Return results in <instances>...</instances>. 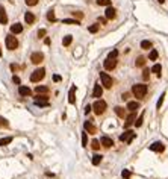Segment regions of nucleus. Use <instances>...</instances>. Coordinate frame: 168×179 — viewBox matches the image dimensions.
<instances>
[{"mask_svg": "<svg viewBox=\"0 0 168 179\" xmlns=\"http://www.w3.org/2000/svg\"><path fill=\"white\" fill-rule=\"evenodd\" d=\"M25 2H26L28 6H35V5L38 3V0H25Z\"/></svg>", "mask_w": 168, "mask_h": 179, "instance_id": "ea45409f", "label": "nucleus"}, {"mask_svg": "<svg viewBox=\"0 0 168 179\" xmlns=\"http://www.w3.org/2000/svg\"><path fill=\"white\" fill-rule=\"evenodd\" d=\"M65 25H79V20H71V18H65L64 20Z\"/></svg>", "mask_w": 168, "mask_h": 179, "instance_id": "72a5a7b5", "label": "nucleus"}, {"mask_svg": "<svg viewBox=\"0 0 168 179\" xmlns=\"http://www.w3.org/2000/svg\"><path fill=\"white\" fill-rule=\"evenodd\" d=\"M45 34H47V31H45V29H39V31H38V37H39V38L45 37Z\"/></svg>", "mask_w": 168, "mask_h": 179, "instance_id": "37998d69", "label": "nucleus"}, {"mask_svg": "<svg viewBox=\"0 0 168 179\" xmlns=\"http://www.w3.org/2000/svg\"><path fill=\"white\" fill-rule=\"evenodd\" d=\"M25 21H26L28 25H33L35 23V15L32 12H26L25 14Z\"/></svg>", "mask_w": 168, "mask_h": 179, "instance_id": "aec40b11", "label": "nucleus"}, {"mask_svg": "<svg viewBox=\"0 0 168 179\" xmlns=\"http://www.w3.org/2000/svg\"><path fill=\"white\" fill-rule=\"evenodd\" d=\"M91 109H92V106H91V105H86V106H85V114H89Z\"/></svg>", "mask_w": 168, "mask_h": 179, "instance_id": "a18cd8bd", "label": "nucleus"}, {"mask_svg": "<svg viewBox=\"0 0 168 179\" xmlns=\"http://www.w3.org/2000/svg\"><path fill=\"white\" fill-rule=\"evenodd\" d=\"M74 94H76V85H73L70 88V93H68V102L73 105L74 102H76V97H74Z\"/></svg>", "mask_w": 168, "mask_h": 179, "instance_id": "dca6fc26", "label": "nucleus"}, {"mask_svg": "<svg viewBox=\"0 0 168 179\" xmlns=\"http://www.w3.org/2000/svg\"><path fill=\"white\" fill-rule=\"evenodd\" d=\"M12 81H14L17 85H20V78H18V76H14V78H12Z\"/></svg>", "mask_w": 168, "mask_h": 179, "instance_id": "49530a36", "label": "nucleus"}, {"mask_svg": "<svg viewBox=\"0 0 168 179\" xmlns=\"http://www.w3.org/2000/svg\"><path fill=\"white\" fill-rule=\"evenodd\" d=\"M99 6H111V0H97Z\"/></svg>", "mask_w": 168, "mask_h": 179, "instance_id": "7c9ffc66", "label": "nucleus"}, {"mask_svg": "<svg viewBox=\"0 0 168 179\" xmlns=\"http://www.w3.org/2000/svg\"><path fill=\"white\" fill-rule=\"evenodd\" d=\"M53 81H55V82H59V81H61V76L55 75V76H53Z\"/></svg>", "mask_w": 168, "mask_h": 179, "instance_id": "09e8293b", "label": "nucleus"}, {"mask_svg": "<svg viewBox=\"0 0 168 179\" xmlns=\"http://www.w3.org/2000/svg\"><path fill=\"white\" fill-rule=\"evenodd\" d=\"M49 87H44V85H38L36 88H35V93L36 94H49Z\"/></svg>", "mask_w": 168, "mask_h": 179, "instance_id": "f3484780", "label": "nucleus"}, {"mask_svg": "<svg viewBox=\"0 0 168 179\" xmlns=\"http://www.w3.org/2000/svg\"><path fill=\"white\" fill-rule=\"evenodd\" d=\"M83 128H85V131H86L88 134H97V129H95V126H94L91 122H85Z\"/></svg>", "mask_w": 168, "mask_h": 179, "instance_id": "2eb2a0df", "label": "nucleus"}, {"mask_svg": "<svg viewBox=\"0 0 168 179\" xmlns=\"http://www.w3.org/2000/svg\"><path fill=\"white\" fill-rule=\"evenodd\" d=\"M5 44H6V49H9V50H15L18 47V41L14 35H8L5 40Z\"/></svg>", "mask_w": 168, "mask_h": 179, "instance_id": "7ed1b4c3", "label": "nucleus"}, {"mask_svg": "<svg viewBox=\"0 0 168 179\" xmlns=\"http://www.w3.org/2000/svg\"><path fill=\"white\" fill-rule=\"evenodd\" d=\"M100 81L105 88H112V85H114V79L108 73H100Z\"/></svg>", "mask_w": 168, "mask_h": 179, "instance_id": "39448f33", "label": "nucleus"}, {"mask_svg": "<svg viewBox=\"0 0 168 179\" xmlns=\"http://www.w3.org/2000/svg\"><path fill=\"white\" fill-rule=\"evenodd\" d=\"M99 29H100V25H92V26H89V32L91 34H95V32H99Z\"/></svg>", "mask_w": 168, "mask_h": 179, "instance_id": "2f4dec72", "label": "nucleus"}, {"mask_svg": "<svg viewBox=\"0 0 168 179\" xmlns=\"http://www.w3.org/2000/svg\"><path fill=\"white\" fill-rule=\"evenodd\" d=\"M105 69L106 70H114L115 67H117V59H112V58H106V61H105Z\"/></svg>", "mask_w": 168, "mask_h": 179, "instance_id": "0eeeda50", "label": "nucleus"}, {"mask_svg": "<svg viewBox=\"0 0 168 179\" xmlns=\"http://www.w3.org/2000/svg\"><path fill=\"white\" fill-rule=\"evenodd\" d=\"M102 158H103L102 155H94V156H92V164H94V166H99V164L102 163Z\"/></svg>", "mask_w": 168, "mask_h": 179, "instance_id": "a878e982", "label": "nucleus"}, {"mask_svg": "<svg viewBox=\"0 0 168 179\" xmlns=\"http://www.w3.org/2000/svg\"><path fill=\"white\" fill-rule=\"evenodd\" d=\"M9 143H12V137H6V138L0 140V146H6V144H9Z\"/></svg>", "mask_w": 168, "mask_h": 179, "instance_id": "c756f323", "label": "nucleus"}, {"mask_svg": "<svg viewBox=\"0 0 168 179\" xmlns=\"http://www.w3.org/2000/svg\"><path fill=\"white\" fill-rule=\"evenodd\" d=\"M42 59H44V55L41 52H33L32 56H30V61L33 64H39V62H42Z\"/></svg>", "mask_w": 168, "mask_h": 179, "instance_id": "6e6552de", "label": "nucleus"}, {"mask_svg": "<svg viewBox=\"0 0 168 179\" xmlns=\"http://www.w3.org/2000/svg\"><path fill=\"white\" fill-rule=\"evenodd\" d=\"M114 111H115V114H117L120 119H124V117H126V109H124L123 106H115Z\"/></svg>", "mask_w": 168, "mask_h": 179, "instance_id": "a211bd4d", "label": "nucleus"}, {"mask_svg": "<svg viewBox=\"0 0 168 179\" xmlns=\"http://www.w3.org/2000/svg\"><path fill=\"white\" fill-rule=\"evenodd\" d=\"M158 2H159V3H164V2H165V0H158Z\"/></svg>", "mask_w": 168, "mask_h": 179, "instance_id": "8fccbe9b", "label": "nucleus"}, {"mask_svg": "<svg viewBox=\"0 0 168 179\" xmlns=\"http://www.w3.org/2000/svg\"><path fill=\"white\" fill-rule=\"evenodd\" d=\"M0 56H2V49H0Z\"/></svg>", "mask_w": 168, "mask_h": 179, "instance_id": "3c124183", "label": "nucleus"}, {"mask_svg": "<svg viewBox=\"0 0 168 179\" xmlns=\"http://www.w3.org/2000/svg\"><path fill=\"white\" fill-rule=\"evenodd\" d=\"M149 59H150V61H156V59H158V50L152 49V52H150V55H149Z\"/></svg>", "mask_w": 168, "mask_h": 179, "instance_id": "c85d7f7f", "label": "nucleus"}, {"mask_svg": "<svg viewBox=\"0 0 168 179\" xmlns=\"http://www.w3.org/2000/svg\"><path fill=\"white\" fill-rule=\"evenodd\" d=\"M147 85L146 84H135L133 87H132V93H133V96L136 97V99H144L146 97V94H147Z\"/></svg>", "mask_w": 168, "mask_h": 179, "instance_id": "f257e3e1", "label": "nucleus"}, {"mask_svg": "<svg viewBox=\"0 0 168 179\" xmlns=\"http://www.w3.org/2000/svg\"><path fill=\"white\" fill-rule=\"evenodd\" d=\"M44 76H45V70L41 67V69H36V70L30 75V81H32V82H39V81L44 79Z\"/></svg>", "mask_w": 168, "mask_h": 179, "instance_id": "20e7f679", "label": "nucleus"}, {"mask_svg": "<svg viewBox=\"0 0 168 179\" xmlns=\"http://www.w3.org/2000/svg\"><path fill=\"white\" fill-rule=\"evenodd\" d=\"M141 49H144V50L152 49V43H150V41H147V40H144V41L141 43Z\"/></svg>", "mask_w": 168, "mask_h": 179, "instance_id": "393cba45", "label": "nucleus"}, {"mask_svg": "<svg viewBox=\"0 0 168 179\" xmlns=\"http://www.w3.org/2000/svg\"><path fill=\"white\" fill-rule=\"evenodd\" d=\"M149 78H150V70H149V69H144V70H142V79L147 81Z\"/></svg>", "mask_w": 168, "mask_h": 179, "instance_id": "f704fd0d", "label": "nucleus"}, {"mask_svg": "<svg viewBox=\"0 0 168 179\" xmlns=\"http://www.w3.org/2000/svg\"><path fill=\"white\" fill-rule=\"evenodd\" d=\"M164 149H165V146L161 141H156L150 146V150H153V152H164Z\"/></svg>", "mask_w": 168, "mask_h": 179, "instance_id": "4468645a", "label": "nucleus"}, {"mask_svg": "<svg viewBox=\"0 0 168 179\" xmlns=\"http://www.w3.org/2000/svg\"><path fill=\"white\" fill-rule=\"evenodd\" d=\"M86 144H88V135H86V132H83L82 134V146L86 147Z\"/></svg>", "mask_w": 168, "mask_h": 179, "instance_id": "e433bc0d", "label": "nucleus"}, {"mask_svg": "<svg viewBox=\"0 0 168 179\" xmlns=\"http://www.w3.org/2000/svg\"><path fill=\"white\" fill-rule=\"evenodd\" d=\"M8 23V15H6V11L5 8L0 5V25H6Z\"/></svg>", "mask_w": 168, "mask_h": 179, "instance_id": "f8f14e48", "label": "nucleus"}, {"mask_svg": "<svg viewBox=\"0 0 168 179\" xmlns=\"http://www.w3.org/2000/svg\"><path fill=\"white\" fill-rule=\"evenodd\" d=\"M102 94H103V88L100 87V84H95L94 90H92V97L99 99V97H102Z\"/></svg>", "mask_w": 168, "mask_h": 179, "instance_id": "1a4fd4ad", "label": "nucleus"}, {"mask_svg": "<svg viewBox=\"0 0 168 179\" xmlns=\"http://www.w3.org/2000/svg\"><path fill=\"white\" fill-rule=\"evenodd\" d=\"M0 126H3V128H8V126H9L8 120H6V119H3V117H0Z\"/></svg>", "mask_w": 168, "mask_h": 179, "instance_id": "58836bf2", "label": "nucleus"}, {"mask_svg": "<svg viewBox=\"0 0 168 179\" xmlns=\"http://www.w3.org/2000/svg\"><path fill=\"white\" fill-rule=\"evenodd\" d=\"M121 99H123V100H127V99H129V94H127V93H123V94H121Z\"/></svg>", "mask_w": 168, "mask_h": 179, "instance_id": "de8ad7c7", "label": "nucleus"}, {"mask_svg": "<svg viewBox=\"0 0 168 179\" xmlns=\"http://www.w3.org/2000/svg\"><path fill=\"white\" fill-rule=\"evenodd\" d=\"M35 105H36V106H47L49 103H47V102H38V100H35Z\"/></svg>", "mask_w": 168, "mask_h": 179, "instance_id": "c03bdc74", "label": "nucleus"}, {"mask_svg": "<svg viewBox=\"0 0 168 179\" xmlns=\"http://www.w3.org/2000/svg\"><path fill=\"white\" fill-rule=\"evenodd\" d=\"M135 65L136 67H144V65H146V58H144V56H138L136 61H135Z\"/></svg>", "mask_w": 168, "mask_h": 179, "instance_id": "b1692460", "label": "nucleus"}, {"mask_svg": "<svg viewBox=\"0 0 168 179\" xmlns=\"http://www.w3.org/2000/svg\"><path fill=\"white\" fill-rule=\"evenodd\" d=\"M11 32H12V34H21V32H23V26H21L20 23H15V25L11 26Z\"/></svg>", "mask_w": 168, "mask_h": 179, "instance_id": "412c9836", "label": "nucleus"}, {"mask_svg": "<svg viewBox=\"0 0 168 179\" xmlns=\"http://www.w3.org/2000/svg\"><path fill=\"white\" fill-rule=\"evenodd\" d=\"M121 176H123L124 179H130V172H129V170H124V172L121 173Z\"/></svg>", "mask_w": 168, "mask_h": 179, "instance_id": "79ce46f5", "label": "nucleus"}, {"mask_svg": "<svg viewBox=\"0 0 168 179\" xmlns=\"http://www.w3.org/2000/svg\"><path fill=\"white\" fill-rule=\"evenodd\" d=\"M164 97H165V93H162L161 97H159V100H158V105H156L158 109H161V106H162V103H164Z\"/></svg>", "mask_w": 168, "mask_h": 179, "instance_id": "4c0bfd02", "label": "nucleus"}, {"mask_svg": "<svg viewBox=\"0 0 168 179\" xmlns=\"http://www.w3.org/2000/svg\"><path fill=\"white\" fill-rule=\"evenodd\" d=\"M105 15H106L108 20H114V18L117 17V11H115L112 6H108V9L105 11Z\"/></svg>", "mask_w": 168, "mask_h": 179, "instance_id": "9b49d317", "label": "nucleus"}, {"mask_svg": "<svg viewBox=\"0 0 168 179\" xmlns=\"http://www.w3.org/2000/svg\"><path fill=\"white\" fill-rule=\"evenodd\" d=\"M106 102L105 100H100V99H97L94 102V105H92V109H94V113L97 114V116H102L105 111H106Z\"/></svg>", "mask_w": 168, "mask_h": 179, "instance_id": "f03ea898", "label": "nucleus"}, {"mask_svg": "<svg viewBox=\"0 0 168 179\" xmlns=\"http://www.w3.org/2000/svg\"><path fill=\"white\" fill-rule=\"evenodd\" d=\"M47 20H49V21H56V17H55L53 11H49V14H47Z\"/></svg>", "mask_w": 168, "mask_h": 179, "instance_id": "c9c22d12", "label": "nucleus"}, {"mask_svg": "<svg viewBox=\"0 0 168 179\" xmlns=\"http://www.w3.org/2000/svg\"><path fill=\"white\" fill-rule=\"evenodd\" d=\"M139 108V102H136V100H132V102H129L127 103V108L126 109H129L130 113H135V111Z\"/></svg>", "mask_w": 168, "mask_h": 179, "instance_id": "6ab92c4d", "label": "nucleus"}, {"mask_svg": "<svg viewBox=\"0 0 168 179\" xmlns=\"http://www.w3.org/2000/svg\"><path fill=\"white\" fill-rule=\"evenodd\" d=\"M18 93H20V96H30V94H32L30 88H29V87H25V85H20V87H18Z\"/></svg>", "mask_w": 168, "mask_h": 179, "instance_id": "ddd939ff", "label": "nucleus"}, {"mask_svg": "<svg viewBox=\"0 0 168 179\" xmlns=\"http://www.w3.org/2000/svg\"><path fill=\"white\" fill-rule=\"evenodd\" d=\"M135 135H136V134L133 132V131H126L124 134H123V135L121 137H120V140H121V141H124V143H132V140L135 138Z\"/></svg>", "mask_w": 168, "mask_h": 179, "instance_id": "423d86ee", "label": "nucleus"}, {"mask_svg": "<svg viewBox=\"0 0 168 179\" xmlns=\"http://www.w3.org/2000/svg\"><path fill=\"white\" fill-rule=\"evenodd\" d=\"M117 55H118V50H112L109 55H108V58H112V59H117Z\"/></svg>", "mask_w": 168, "mask_h": 179, "instance_id": "a19ab883", "label": "nucleus"}, {"mask_svg": "<svg viewBox=\"0 0 168 179\" xmlns=\"http://www.w3.org/2000/svg\"><path fill=\"white\" fill-rule=\"evenodd\" d=\"M100 144H102V143H100L99 140H92V141H91V147H92L94 150H99V149H100Z\"/></svg>", "mask_w": 168, "mask_h": 179, "instance_id": "cd10ccee", "label": "nucleus"}, {"mask_svg": "<svg viewBox=\"0 0 168 179\" xmlns=\"http://www.w3.org/2000/svg\"><path fill=\"white\" fill-rule=\"evenodd\" d=\"M161 72H162V67H161V64H155V65L152 67V73H155V75L161 76Z\"/></svg>", "mask_w": 168, "mask_h": 179, "instance_id": "5701e85b", "label": "nucleus"}, {"mask_svg": "<svg viewBox=\"0 0 168 179\" xmlns=\"http://www.w3.org/2000/svg\"><path fill=\"white\" fill-rule=\"evenodd\" d=\"M100 143H102V146H103V147H106V149H109V147H112V146H114L112 138H109V137H106V135L100 138Z\"/></svg>", "mask_w": 168, "mask_h": 179, "instance_id": "9d476101", "label": "nucleus"}, {"mask_svg": "<svg viewBox=\"0 0 168 179\" xmlns=\"http://www.w3.org/2000/svg\"><path fill=\"white\" fill-rule=\"evenodd\" d=\"M135 119H136V117H135V114H133V113H132L130 116H127V119H126V123H124V128L127 129V128H129V126H130V125L135 122Z\"/></svg>", "mask_w": 168, "mask_h": 179, "instance_id": "4be33fe9", "label": "nucleus"}, {"mask_svg": "<svg viewBox=\"0 0 168 179\" xmlns=\"http://www.w3.org/2000/svg\"><path fill=\"white\" fill-rule=\"evenodd\" d=\"M71 41H73V37H71V35H67V37L62 40V44L67 47V46H70V44H71Z\"/></svg>", "mask_w": 168, "mask_h": 179, "instance_id": "bb28decb", "label": "nucleus"}, {"mask_svg": "<svg viewBox=\"0 0 168 179\" xmlns=\"http://www.w3.org/2000/svg\"><path fill=\"white\" fill-rule=\"evenodd\" d=\"M142 120H144V113H142V114H141V116L136 119V122H135V126H136V128L142 126Z\"/></svg>", "mask_w": 168, "mask_h": 179, "instance_id": "473e14b6", "label": "nucleus"}]
</instances>
